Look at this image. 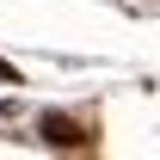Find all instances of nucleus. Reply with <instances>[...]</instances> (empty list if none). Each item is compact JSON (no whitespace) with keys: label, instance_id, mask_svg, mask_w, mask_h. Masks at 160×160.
Returning a JSON list of instances; mask_svg holds the SVG:
<instances>
[{"label":"nucleus","instance_id":"1","mask_svg":"<svg viewBox=\"0 0 160 160\" xmlns=\"http://www.w3.org/2000/svg\"><path fill=\"white\" fill-rule=\"evenodd\" d=\"M43 142H49V148H86V129H80L74 117H56V111H49V117H43Z\"/></svg>","mask_w":160,"mask_h":160}]
</instances>
